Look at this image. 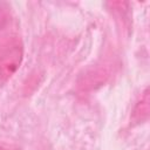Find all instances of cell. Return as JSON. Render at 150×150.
<instances>
[{
	"label": "cell",
	"mask_w": 150,
	"mask_h": 150,
	"mask_svg": "<svg viewBox=\"0 0 150 150\" xmlns=\"http://www.w3.org/2000/svg\"><path fill=\"white\" fill-rule=\"evenodd\" d=\"M22 46L18 40L7 41L0 48V81L8 80L20 67Z\"/></svg>",
	"instance_id": "obj_1"
},
{
	"label": "cell",
	"mask_w": 150,
	"mask_h": 150,
	"mask_svg": "<svg viewBox=\"0 0 150 150\" xmlns=\"http://www.w3.org/2000/svg\"><path fill=\"white\" fill-rule=\"evenodd\" d=\"M148 116H149V93L148 90H145L143 97L134 109L131 120L136 123H142L148 118Z\"/></svg>",
	"instance_id": "obj_2"
},
{
	"label": "cell",
	"mask_w": 150,
	"mask_h": 150,
	"mask_svg": "<svg viewBox=\"0 0 150 150\" xmlns=\"http://www.w3.org/2000/svg\"><path fill=\"white\" fill-rule=\"evenodd\" d=\"M0 150H13V149L9 146H6V145H0Z\"/></svg>",
	"instance_id": "obj_3"
}]
</instances>
